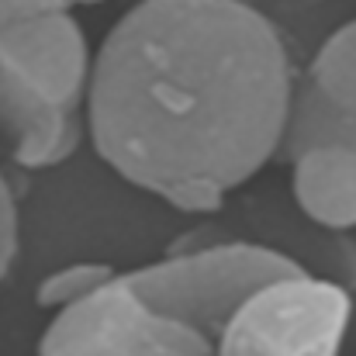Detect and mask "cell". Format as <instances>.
Listing matches in <instances>:
<instances>
[{
	"mask_svg": "<svg viewBox=\"0 0 356 356\" xmlns=\"http://www.w3.org/2000/svg\"><path fill=\"white\" fill-rule=\"evenodd\" d=\"M115 273H118V266H111V263H87V259L83 263H66L38 284L35 305L49 315H59L66 308H76L90 294H97Z\"/></svg>",
	"mask_w": 356,
	"mask_h": 356,
	"instance_id": "52a82bcc",
	"label": "cell"
},
{
	"mask_svg": "<svg viewBox=\"0 0 356 356\" xmlns=\"http://www.w3.org/2000/svg\"><path fill=\"white\" fill-rule=\"evenodd\" d=\"M318 138L356 145V21L339 24L315 49L294 83L284 152Z\"/></svg>",
	"mask_w": 356,
	"mask_h": 356,
	"instance_id": "5b68a950",
	"label": "cell"
},
{
	"mask_svg": "<svg viewBox=\"0 0 356 356\" xmlns=\"http://www.w3.org/2000/svg\"><path fill=\"white\" fill-rule=\"evenodd\" d=\"M66 3L76 10V7H97V3H104V0H66Z\"/></svg>",
	"mask_w": 356,
	"mask_h": 356,
	"instance_id": "30bf717a",
	"label": "cell"
},
{
	"mask_svg": "<svg viewBox=\"0 0 356 356\" xmlns=\"http://www.w3.org/2000/svg\"><path fill=\"white\" fill-rule=\"evenodd\" d=\"M21 245V211H17V194L0 166V280L10 273Z\"/></svg>",
	"mask_w": 356,
	"mask_h": 356,
	"instance_id": "ba28073f",
	"label": "cell"
},
{
	"mask_svg": "<svg viewBox=\"0 0 356 356\" xmlns=\"http://www.w3.org/2000/svg\"><path fill=\"white\" fill-rule=\"evenodd\" d=\"M353 298L294 263L252 284L225 315L222 356H343Z\"/></svg>",
	"mask_w": 356,
	"mask_h": 356,
	"instance_id": "277c9868",
	"label": "cell"
},
{
	"mask_svg": "<svg viewBox=\"0 0 356 356\" xmlns=\"http://www.w3.org/2000/svg\"><path fill=\"white\" fill-rule=\"evenodd\" d=\"M49 10H73V7L66 0H0V28L49 14Z\"/></svg>",
	"mask_w": 356,
	"mask_h": 356,
	"instance_id": "9c48e42d",
	"label": "cell"
},
{
	"mask_svg": "<svg viewBox=\"0 0 356 356\" xmlns=\"http://www.w3.org/2000/svg\"><path fill=\"white\" fill-rule=\"evenodd\" d=\"M94 45L73 10L0 28V152L21 170H52L87 138Z\"/></svg>",
	"mask_w": 356,
	"mask_h": 356,
	"instance_id": "3957f363",
	"label": "cell"
},
{
	"mask_svg": "<svg viewBox=\"0 0 356 356\" xmlns=\"http://www.w3.org/2000/svg\"><path fill=\"white\" fill-rule=\"evenodd\" d=\"M294 83L259 0H138L94 49L87 142L128 187L208 215L284 152Z\"/></svg>",
	"mask_w": 356,
	"mask_h": 356,
	"instance_id": "6da1fadb",
	"label": "cell"
},
{
	"mask_svg": "<svg viewBox=\"0 0 356 356\" xmlns=\"http://www.w3.org/2000/svg\"><path fill=\"white\" fill-rule=\"evenodd\" d=\"M287 3H315V0H287Z\"/></svg>",
	"mask_w": 356,
	"mask_h": 356,
	"instance_id": "8fae6325",
	"label": "cell"
},
{
	"mask_svg": "<svg viewBox=\"0 0 356 356\" xmlns=\"http://www.w3.org/2000/svg\"><path fill=\"white\" fill-rule=\"evenodd\" d=\"M294 263L249 238L173 249L118 270L97 294L52 315L35 356H222L229 308Z\"/></svg>",
	"mask_w": 356,
	"mask_h": 356,
	"instance_id": "7a4b0ae2",
	"label": "cell"
},
{
	"mask_svg": "<svg viewBox=\"0 0 356 356\" xmlns=\"http://www.w3.org/2000/svg\"><path fill=\"white\" fill-rule=\"evenodd\" d=\"M298 211L329 232L356 229V145L318 138L284 152Z\"/></svg>",
	"mask_w": 356,
	"mask_h": 356,
	"instance_id": "8992f818",
	"label": "cell"
}]
</instances>
